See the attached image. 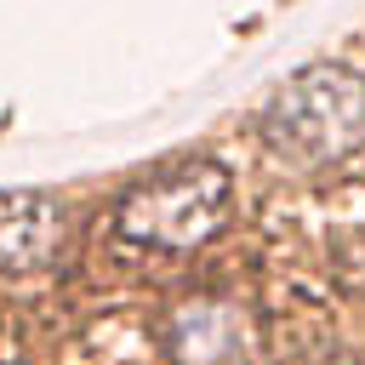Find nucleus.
<instances>
[{
  "label": "nucleus",
  "instance_id": "f257e3e1",
  "mask_svg": "<svg viewBox=\"0 0 365 365\" xmlns=\"http://www.w3.org/2000/svg\"><path fill=\"white\" fill-rule=\"evenodd\" d=\"M262 131L279 154L325 165L365 143V74L348 63H302L262 108Z\"/></svg>",
  "mask_w": 365,
  "mask_h": 365
},
{
  "label": "nucleus",
  "instance_id": "f03ea898",
  "mask_svg": "<svg viewBox=\"0 0 365 365\" xmlns=\"http://www.w3.org/2000/svg\"><path fill=\"white\" fill-rule=\"evenodd\" d=\"M228 217V171L217 160H182L120 200V234L160 251L200 245Z\"/></svg>",
  "mask_w": 365,
  "mask_h": 365
},
{
  "label": "nucleus",
  "instance_id": "7ed1b4c3",
  "mask_svg": "<svg viewBox=\"0 0 365 365\" xmlns=\"http://www.w3.org/2000/svg\"><path fill=\"white\" fill-rule=\"evenodd\" d=\"M63 217L57 200H46L40 188H0V268L6 274H29L57 251Z\"/></svg>",
  "mask_w": 365,
  "mask_h": 365
},
{
  "label": "nucleus",
  "instance_id": "20e7f679",
  "mask_svg": "<svg viewBox=\"0 0 365 365\" xmlns=\"http://www.w3.org/2000/svg\"><path fill=\"white\" fill-rule=\"evenodd\" d=\"M177 354L188 365H228V359H240V319L222 302H194L177 319Z\"/></svg>",
  "mask_w": 365,
  "mask_h": 365
},
{
  "label": "nucleus",
  "instance_id": "39448f33",
  "mask_svg": "<svg viewBox=\"0 0 365 365\" xmlns=\"http://www.w3.org/2000/svg\"><path fill=\"white\" fill-rule=\"evenodd\" d=\"M348 274H354V285L365 291V234H359V245H354V262H348Z\"/></svg>",
  "mask_w": 365,
  "mask_h": 365
}]
</instances>
